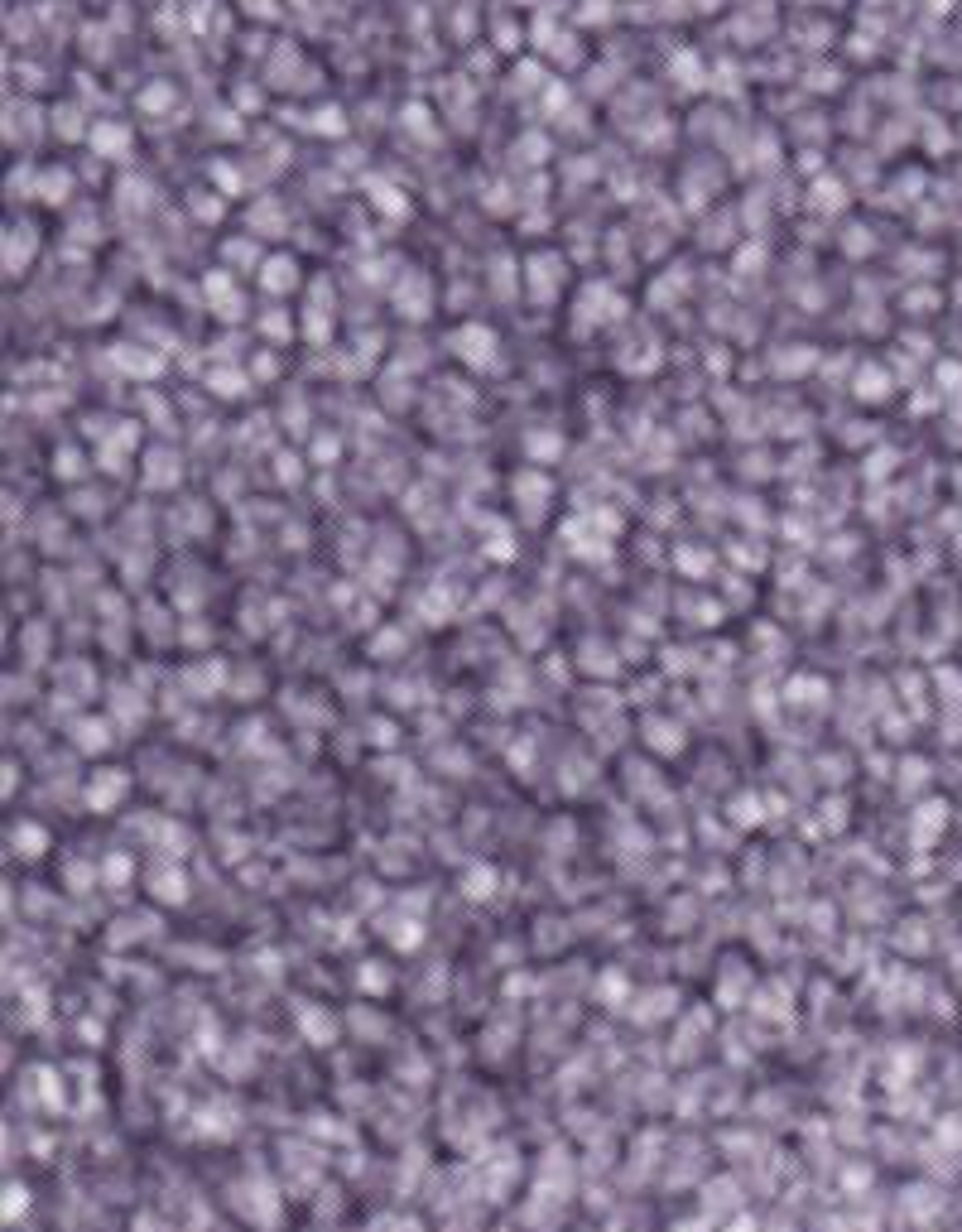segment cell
<instances>
[{
	"label": "cell",
	"instance_id": "cell-1",
	"mask_svg": "<svg viewBox=\"0 0 962 1232\" xmlns=\"http://www.w3.org/2000/svg\"><path fill=\"white\" fill-rule=\"evenodd\" d=\"M121 799H125V776L121 771H102V776H91V785H87L91 809H116Z\"/></svg>",
	"mask_w": 962,
	"mask_h": 1232
},
{
	"label": "cell",
	"instance_id": "cell-3",
	"mask_svg": "<svg viewBox=\"0 0 962 1232\" xmlns=\"http://www.w3.org/2000/svg\"><path fill=\"white\" fill-rule=\"evenodd\" d=\"M732 1232H756V1228H751V1223H746V1218H741V1223H736V1228H732Z\"/></svg>",
	"mask_w": 962,
	"mask_h": 1232
},
{
	"label": "cell",
	"instance_id": "cell-2",
	"mask_svg": "<svg viewBox=\"0 0 962 1232\" xmlns=\"http://www.w3.org/2000/svg\"><path fill=\"white\" fill-rule=\"evenodd\" d=\"M149 890H155V901H164V905H183V901H188V881H183V871H173V877L164 871V881H155Z\"/></svg>",
	"mask_w": 962,
	"mask_h": 1232
}]
</instances>
